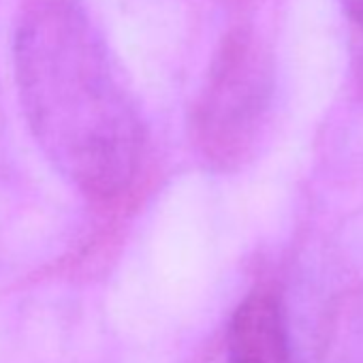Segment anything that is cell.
I'll return each mask as SVG.
<instances>
[{"mask_svg": "<svg viewBox=\"0 0 363 363\" xmlns=\"http://www.w3.org/2000/svg\"><path fill=\"white\" fill-rule=\"evenodd\" d=\"M13 73L50 162L92 199L126 193L141 164L143 126L79 0H30L13 37Z\"/></svg>", "mask_w": 363, "mask_h": 363, "instance_id": "1", "label": "cell"}, {"mask_svg": "<svg viewBox=\"0 0 363 363\" xmlns=\"http://www.w3.org/2000/svg\"><path fill=\"white\" fill-rule=\"evenodd\" d=\"M274 65L267 48L248 28L223 41L195 109V137L216 169H235L252 154L269 118Z\"/></svg>", "mask_w": 363, "mask_h": 363, "instance_id": "2", "label": "cell"}, {"mask_svg": "<svg viewBox=\"0 0 363 363\" xmlns=\"http://www.w3.org/2000/svg\"><path fill=\"white\" fill-rule=\"evenodd\" d=\"M227 342L231 363H295L280 297L263 286L235 310Z\"/></svg>", "mask_w": 363, "mask_h": 363, "instance_id": "3", "label": "cell"}, {"mask_svg": "<svg viewBox=\"0 0 363 363\" xmlns=\"http://www.w3.org/2000/svg\"><path fill=\"white\" fill-rule=\"evenodd\" d=\"M342 3H344L348 18L352 20L357 30H361V35H363V0H342Z\"/></svg>", "mask_w": 363, "mask_h": 363, "instance_id": "4", "label": "cell"}]
</instances>
